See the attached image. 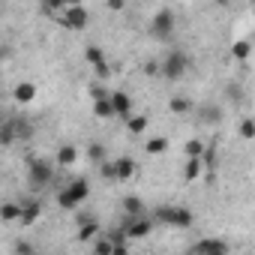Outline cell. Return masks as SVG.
I'll return each mask as SVG.
<instances>
[{"instance_id":"cell-1","label":"cell","mask_w":255,"mask_h":255,"mask_svg":"<svg viewBox=\"0 0 255 255\" xmlns=\"http://www.w3.org/2000/svg\"><path fill=\"white\" fill-rule=\"evenodd\" d=\"M90 198V180L84 174H75L60 192H57V207L66 213H78V207Z\"/></svg>"},{"instance_id":"cell-2","label":"cell","mask_w":255,"mask_h":255,"mask_svg":"<svg viewBox=\"0 0 255 255\" xmlns=\"http://www.w3.org/2000/svg\"><path fill=\"white\" fill-rule=\"evenodd\" d=\"M150 216H153V222H162V225L180 228V231H186V228L195 225V213L189 207H180V204H162V207L150 210Z\"/></svg>"},{"instance_id":"cell-3","label":"cell","mask_w":255,"mask_h":255,"mask_svg":"<svg viewBox=\"0 0 255 255\" xmlns=\"http://www.w3.org/2000/svg\"><path fill=\"white\" fill-rule=\"evenodd\" d=\"M159 66H162V78L165 81H180L189 66H192V57L183 51V48H168L162 57H159Z\"/></svg>"},{"instance_id":"cell-4","label":"cell","mask_w":255,"mask_h":255,"mask_svg":"<svg viewBox=\"0 0 255 255\" xmlns=\"http://www.w3.org/2000/svg\"><path fill=\"white\" fill-rule=\"evenodd\" d=\"M174 27H177V15H174V9H168V6L156 9V15L150 18V36H153L156 42H168V39L174 36Z\"/></svg>"},{"instance_id":"cell-5","label":"cell","mask_w":255,"mask_h":255,"mask_svg":"<svg viewBox=\"0 0 255 255\" xmlns=\"http://www.w3.org/2000/svg\"><path fill=\"white\" fill-rule=\"evenodd\" d=\"M27 177H30L33 189H45L54 180V165L48 159H42V156H30L27 159Z\"/></svg>"},{"instance_id":"cell-6","label":"cell","mask_w":255,"mask_h":255,"mask_svg":"<svg viewBox=\"0 0 255 255\" xmlns=\"http://www.w3.org/2000/svg\"><path fill=\"white\" fill-rule=\"evenodd\" d=\"M60 24H63L66 30H84V27L90 24V12H87V6H81V3L63 6V18H60Z\"/></svg>"},{"instance_id":"cell-7","label":"cell","mask_w":255,"mask_h":255,"mask_svg":"<svg viewBox=\"0 0 255 255\" xmlns=\"http://www.w3.org/2000/svg\"><path fill=\"white\" fill-rule=\"evenodd\" d=\"M153 216H141V219H120V228L126 231V240H144L153 231Z\"/></svg>"},{"instance_id":"cell-8","label":"cell","mask_w":255,"mask_h":255,"mask_svg":"<svg viewBox=\"0 0 255 255\" xmlns=\"http://www.w3.org/2000/svg\"><path fill=\"white\" fill-rule=\"evenodd\" d=\"M84 60L93 66V72H96V78H108L111 75V63L105 60V51L96 45V42H90L87 48H84Z\"/></svg>"},{"instance_id":"cell-9","label":"cell","mask_w":255,"mask_h":255,"mask_svg":"<svg viewBox=\"0 0 255 255\" xmlns=\"http://www.w3.org/2000/svg\"><path fill=\"white\" fill-rule=\"evenodd\" d=\"M189 255H231V249H228V243L219 240V237H201V240L189 249Z\"/></svg>"},{"instance_id":"cell-10","label":"cell","mask_w":255,"mask_h":255,"mask_svg":"<svg viewBox=\"0 0 255 255\" xmlns=\"http://www.w3.org/2000/svg\"><path fill=\"white\" fill-rule=\"evenodd\" d=\"M120 216L123 219H141V216H150V210L138 195H123L120 198Z\"/></svg>"},{"instance_id":"cell-11","label":"cell","mask_w":255,"mask_h":255,"mask_svg":"<svg viewBox=\"0 0 255 255\" xmlns=\"http://www.w3.org/2000/svg\"><path fill=\"white\" fill-rule=\"evenodd\" d=\"M111 105H114V114L120 117V123H126L132 117V96L126 90H114L111 93Z\"/></svg>"},{"instance_id":"cell-12","label":"cell","mask_w":255,"mask_h":255,"mask_svg":"<svg viewBox=\"0 0 255 255\" xmlns=\"http://www.w3.org/2000/svg\"><path fill=\"white\" fill-rule=\"evenodd\" d=\"M42 216V201L36 195H24L21 198V225H33Z\"/></svg>"},{"instance_id":"cell-13","label":"cell","mask_w":255,"mask_h":255,"mask_svg":"<svg viewBox=\"0 0 255 255\" xmlns=\"http://www.w3.org/2000/svg\"><path fill=\"white\" fill-rule=\"evenodd\" d=\"M135 171H138V162H135L132 156H117V159H114V177H117V183L135 177Z\"/></svg>"},{"instance_id":"cell-14","label":"cell","mask_w":255,"mask_h":255,"mask_svg":"<svg viewBox=\"0 0 255 255\" xmlns=\"http://www.w3.org/2000/svg\"><path fill=\"white\" fill-rule=\"evenodd\" d=\"M195 120H198V123H204V126H213V123H219V120H222V108H219L216 102H204V105H198V108H195Z\"/></svg>"},{"instance_id":"cell-15","label":"cell","mask_w":255,"mask_h":255,"mask_svg":"<svg viewBox=\"0 0 255 255\" xmlns=\"http://www.w3.org/2000/svg\"><path fill=\"white\" fill-rule=\"evenodd\" d=\"M195 102H192V96H171L168 99V111L171 114H177V117H186V114H195Z\"/></svg>"},{"instance_id":"cell-16","label":"cell","mask_w":255,"mask_h":255,"mask_svg":"<svg viewBox=\"0 0 255 255\" xmlns=\"http://www.w3.org/2000/svg\"><path fill=\"white\" fill-rule=\"evenodd\" d=\"M75 162H78V147L75 144H60L57 156H54V165L57 168H72Z\"/></svg>"},{"instance_id":"cell-17","label":"cell","mask_w":255,"mask_h":255,"mask_svg":"<svg viewBox=\"0 0 255 255\" xmlns=\"http://www.w3.org/2000/svg\"><path fill=\"white\" fill-rule=\"evenodd\" d=\"M12 99H15L18 105L33 102V99H36V84H33V81H18L15 90H12Z\"/></svg>"},{"instance_id":"cell-18","label":"cell","mask_w":255,"mask_h":255,"mask_svg":"<svg viewBox=\"0 0 255 255\" xmlns=\"http://www.w3.org/2000/svg\"><path fill=\"white\" fill-rule=\"evenodd\" d=\"M222 96H225V102L240 105V102L246 99V87H243L240 81H228V84H225V90H222Z\"/></svg>"},{"instance_id":"cell-19","label":"cell","mask_w":255,"mask_h":255,"mask_svg":"<svg viewBox=\"0 0 255 255\" xmlns=\"http://www.w3.org/2000/svg\"><path fill=\"white\" fill-rule=\"evenodd\" d=\"M12 126H15V135H18V141H33V123L27 120V117H12Z\"/></svg>"},{"instance_id":"cell-20","label":"cell","mask_w":255,"mask_h":255,"mask_svg":"<svg viewBox=\"0 0 255 255\" xmlns=\"http://www.w3.org/2000/svg\"><path fill=\"white\" fill-rule=\"evenodd\" d=\"M96 237H99V222H96V219L78 225V231H75V240H78V243H93Z\"/></svg>"},{"instance_id":"cell-21","label":"cell","mask_w":255,"mask_h":255,"mask_svg":"<svg viewBox=\"0 0 255 255\" xmlns=\"http://www.w3.org/2000/svg\"><path fill=\"white\" fill-rule=\"evenodd\" d=\"M0 219L3 222H21V201H3L0 204Z\"/></svg>"},{"instance_id":"cell-22","label":"cell","mask_w":255,"mask_h":255,"mask_svg":"<svg viewBox=\"0 0 255 255\" xmlns=\"http://www.w3.org/2000/svg\"><path fill=\"white\" fill-rule=\"evenodd\" d=\"M150 126V117L147 114H132L129 120H126V129H129V135H144Z\"/></svg>"},{"instance_id":"cell-23","label":"cell","mask_w":255,"mask_h":255,"mask_svg":"<svg viewBox=\"0 0 255 255\" xmlns=\"http://www.w3.org/2000/svg\"><path fill=\"white\" fill-rule=\"evenodd\" d=\"M87 159H90L96 168L105 165V162H108V156H105V144H102V141H90V144H87Z\"/></svg>"},{"instance_id":"cell-24","label":"cell","mask_w":255,"mask_h":255,"mask_svg":"<svg viewBox=\"0 0 255 255\" xmlns=\"http://www.w3.org/2000/svg\"><path fill=\"white\" fill-rule=\"evenodd\" d=\"M165 150H168V138L165 135H153V138L144 141V153H150V156H159Z\"/></svg>"},{"instance_id":"cell-25","label":"cell","mask_w":255,"mask_h":255,"mask_svg":"<svg viewBox=\"0 0 255 255\" xmlns=\"http://www.w3.org/2000/svg\"><path fill=\"white\" fill-rule=\"evenodd\" d=\"M93 114H96L99 120H114L117 114H114V105H111V96H108V99H99V102H93Z\"/></svg>"},{"instance_id":"cell-26","label":"cell","mask_w":255,"mask_h":255,"mask_svg":"<svg viewBox=\"0 0 255 255\" xmlns=\"http://www.w3.org/2000/svg\"><path fill=\"white\" fill-rule=\"evenodd\" d=\"M204 150H207V144H204L201 138H189V141L183 144V153H186V159H201V156H204Z\"/></svg>"},{"instance_id":"cell-27","label":"cell","mask_w":255,"mask_h":255,"mask_svg":"<svg viewBox=\"0 0 255 255\" xmlns=\"http://www.w3.org/2000/svg\"><path fill=\"white\" fill-rule=\"evenodd\" d=\"M204 174V162L201 159H186V165H183V180H198Z\"/></svg>"},{"instance_id":"cell-28","label":"cell","mask_w":255,"mask_h":255,"mask_svg":"<svg viewBox=\"0 0 255 255\" xmlns=\"http://www.w3.org/2000/svg\"><path fill=\"white\" fill-rule=\"evenodd\" d=\"M237 135L243 141H252L255 138V117H240L237 120Z\"/></svg>"},{"instance_id":"cell-29","label":"cell","mask_w":255,"mask_h":255,"mask_svg":"<svg viewBox=\"0 0 255 255\" xmlns=\"http://www.w3.org/2000/svg\"><path fill=\"white\" fill-rule=\"evenodd\" d=\"M15 141H18V135H15L12 117H6V120H3V129H0V144H3V147H12Z\"/></svg>"},{"instance_id":"cell-30","label":"cell","mask_w":255,"mask_h":255,"mask_svg":"<svg viewBox=\"0 0 255 255\" xmlns=\"http://www.w3.org/2000/svg\"><path fill=\"white\" fill-rule=\"evenodd\" d=\"M201 162H204V171H216V165H219V153H216V141H213V144H207V150H204V156H201Z\"/></svg>"},{"instance_id":"cell-31","label":"cell","mask_w":255,"mask_h":255,"mask_svg":"<svg viewBox=\"0 0 255 255\" xmlns=\"http://www.w3.org/2000/svg\"><path fill=\"white\" fill-rule=\"evenodd\" d=\"M252 54V42L249 39H237L234 45H231V57H237V60H246Z\"/></svg>"},{"instance_id":"cell-32","label":"cell","mask_w":255,"mask_h":255,"mask_svg":"<svg viewBox=\"0 0 255 255\" xmlns=\"http://www.w3.org/2000/svg\"><path fill=\"white\" fill-rule=\"evenodd\" d=\"M93 255H114V243L108 237H96L93 240Z\"/></svg>"},{"instance_id":"cell-33","label":"cell","mask_w":255,"mask_h":255,"mask_svg":"<svg viewBox=\"0 0 255 255\" xmlns=\"http://www.w3.org/2000/svg\"><path fill=\"white\" fill-rule=\"evenodd\" d=\"M141 72L147 78H156V75H162V66H159V60H147V63H141Z\"/></svg>"},{"instance_id":"cell-34","label":"cell","mask_w":255,"mask_h":255,"mask_svg":"<svg viewBox=\"0 0 255 255\" xmlns=\"http://www.w3.org/2000/svg\"><path fill=\"white\" fill-rule=\"evenodd\" d=\"M108 96H111V93H108L102 84H90V99H93V102H99V99H108Z\"/></svg>"},{"instance_id":"cell-35","label":"cell","mask_w":255,"mask_h":255,"mask_svg":"<svg viewBox=\"0 0 255 255\" xmlns=\"http://www.w3.org/2000/svg\"><path fill=\"white\" fill-rule=\"evenodd\" d=\"M99 174H102L105 180H117V177H114V159H108L105 165H99Z\"/></svg>"},{"instance_id":"cell-36","label":"cell","mask_w":255,"mask_h":255,"mask_svg":"<svg viewBox=\"0 0 255 255\" xmlns=\"http://www.w3.org/2000/svg\"><path fill=\"white\" fill-rule=\"evenodd\" d=\"M15 252H18V255H36L30 243H15Z\"/></svg>"},{"instance_id":"cell-37","label":"cell","mask_w":255,"mask_h":255,"mask_svg":"<svg viewBox=\"0 0 255 255\" xmlns=\"http://www.w3.org/2000/svg\"><path fill=\"white\" fill-rule=\"evenodd\" d=\"M114 255H129V246H126V243H114Z\"/></svg>"},{"instance_id":"cell-38","label":"cell","mask_w":255,"mask_h":255,"mask_svg":"<svg viewBox=\"0 0 255 255\" xmlns=\"http://www.w3.org/2000/svg\"><path fill=\"white\" fill-rule=\"evenodd\" d=\"M252 12H255V9H252Z\"/></svg>"}]
</instances>
